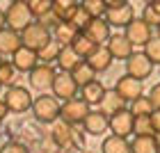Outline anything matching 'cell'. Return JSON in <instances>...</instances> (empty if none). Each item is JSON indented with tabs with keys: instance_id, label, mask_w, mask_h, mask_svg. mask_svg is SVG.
<instances>
[{
	"instance_id": "obj_10",
	"label": "cell",
	"mask_w": 160,
	"mask_h": 153,
	"mask_svg": "<svg viewBox=\"0 0 160 153\" xmlns=\"http://www.w3.org/2000/svg\"><path fill=\"white\" fill-rule=\"evenodd\" d=\"M110 23H108V18L103 16V18H92L89 23L85 25V30H82V34L85 37H89L96 46H105L108 43V39L112 37L110 34Z\"/></svg>"
},
{
	"instance_id": "obj_41",
	"label": "cell",
	"mask_w": 160,
	"mask_h": 153,
	"mask_svg": "<svg viewBox=\"0 0 160 153\" xmlns=\"http://www.w3.org/2000/svg\"><path fill=\"white\" fill-rule=\"evenodd\" d=\"M7 112H9V107H7L5 101H0V123H2V119L7 116Z\"/></svg>"
},
{
	"instance_id": "obj_37",
	"label": "cell",
	"mask_w": 160,
	"mask_h": 153,
	"mask_svg": "<svg viewBox=\"0 0 160 153\" xmlns=\"http://www.w3.org/2000/svg\"><path fill=\"white\" fill-rule=\"evenodd\" d=\"M142 18L147 21V23H149L151 27H153V25L158 27V25H160V14H158V12H156L151 5H147V7H144V14H142Z\"/></svg>"
},
{
	"instance_id": "obj_25",
	"label": "cell",
	"mask_w": 160,
	"mask_h": 153,
	"mask_svg": "<svg viewBox=\"0 0 160 153\" xmlns=\"http://www.w3.org/2000/svg\"><path fill=\"white\" fill-rule=\"evenodd\" d=\"M78 7H80L78 0H53V14L60 21H69L78 12Z\"/></svg>"
},
{
	"instance_id": "obj_48",
	"label": "cell",
	"mask_w": 160,
	"mask_h": 153,
	"mask_svg": "<svg viewBox=\"0 0 160 153\" xmlns=\"http://www.w3.org/2000/svg\"><path fill=\"white\" fill-rule=\"evenodd\" d=\"M158 37H160V25H158Z\"/></svg>"
},
{
	"instance_id": "obj_6",
	"label": "cell",
	"mask_w": 160,
	"mask_h": 153,
	"mask_svg": "<svg viewBox=\"0 0 160 153\" xmlns=\"http://www.w3.org/2000/svg\"><path fill=\"white\" fill-rule=\"evenodd\" d=\"M30 87L34 91H39V94H43V91H48V89H53V82H55V76H57V71L50 67V64H39L34 71H30Z\"/></svg>"
},
{
	"instance_id": "obj_35",
	"label": "cell",
	"mask_w": 160,
	"mask_h": 153,
	"mask_svg": "<svg viewBox=\"0 0 160 153\" xmlns=\"http://www.w3.org/2000/svg\"><path fill=\"white\" fill-rule=\"evenodd\" d=\"M69 21H71V23H73L76 27H80V30H85V25H87V23L92 21V14L87 12L82 5H80V7H78V12H76V14H73V16H71Z\"/></svg>"
},
{
	"instance_id": "obj_32",
	"label": "cell",
	"mask_w": 160,
	"mask_h": 153,
	"mask_svg": "<svg viewBox=\"0 0 160 153\" xmlns=\"http://www.w3.org/2000/svg\"><path fill=\"white\" fill-rule=\"evenodd\" d=\"M16 73H18V69L14 67V62H2V64H0V85L14 87V82H16Z\"/></svg>"
},
{
	"instance_id": "obj_31",
	"label": "cell",
	"mask_w": 160,
	"mask_h": 153,
	"mask_svg": "<svg viewBox=\"0 0 160 153\" xmlns=\"http://www.w3.org/2000/svg\"><path fill=\"white\" fill-rule=\"evenodd\" d=\"M80 5L92 14V18H103L105 14H108V9H110L105 0H82Z\"/></svg>"
},
{
	"instance_id": "obj_5",
	"label": "cell",
	"mask_w": 160,
	"mask_h": 153,
	"mask_svg": "<svg viewBox=\"0 0 160 153\" xmlns=\"http://www.w3.org/2000/svg\"><path fill=\"white\" fill-rule=\"evenodd\" d=\"M89 112H92V105L87 103L82 96L62 101V119L73 123V126L76 123H85V119L89 116Z\"/></svg>"
},
{
	"instance_id": "obj_43",
	"label": "cell",
	"mask_w": 160,
	"mask_h": 153,
	"mask_svg": "<svg viewBox=\"0 0 160 153\" xmlns=\"http://www.w3.org/2000/svg\"><path fill=\"white\" fill-rule=\"evenodd\" d=\"M5 27H7V14H5L2 9H0V32H2Z\"/></svg>"
},
{
	"instance_id": "obj_38",
	"label": "cell",
	"mask_w": 160,
	"mask_h": 153,
	"mask_svg": "<svg viewBox=\"0 0 160 153\" xmlns=\"http://www.w3.org/2000/svg\"><path fill=\"white\" fill-rule=\"evenodd\" d=\"M0 153H30L28 151L25 144H21V142H7L2 149H0Z\"/></svg>"
},
{
	"instance_id": "obj_46",
	"label": "cell",
	"mask_w": 160,
	"mask_h": 153,
	"mask_svg": "<svg viewBox=\"0 0 160 153\" xmlns=\"http://www.w3.org/2000/svg\"><path fill=\"white\" fill-rule=\"evenodd\" d=\"M156 140H158V146H160V133H158V135H156Z\"/></svg>"
},
{
	"instance_id": "obj_29",
	"label": "cell",
	"mask_w": 160,
	"mask_h": 153,
	"mask_svg": "<svg viewBox=\"0 0 160 153\" xmlns=\"http://www.w3.org/2000/svg\"><path fill=\"white\" fill-rule=\"evenodd\" d=\"M60 50H62V43H60V41H55V37H53V41L46 43V46L39 50V60H41L43 64L57 62V57H60Z\"/></svg>"
},
{
	"instance_id": "obj_1",
	"label": "cell",
	"mask_w": 160,
	"mask_h": 153,
	"mask_svg": "<svg viewBox=\"0 0 160 153\" xmlns=\"http://www.w3.org/2000/svg\"><path fill=\"white\" fill-rule=\"evenodd\" d=\"M32 114L37 116L41 123H55L62 119V103L57 96H48V94H39L32 103Z\"/></svg>"
},
{
	"instance_id": "obj_27",
	"label": "cell",
	"mask_w": 160,
	"mask_h": 153,
	"mask_svg": "<svg viewBox=\"0 0 160 153\" xmlns=\"http://www.w3.org/2000/svg\"><path fill=\"white\" fill-rule=\"evenodd\" d=\"M103 153H133V149H130L128 137L110 135V137L103 142Z\"/></svg>"
},
{
	"instance_id": "obj_11",
	"label": "cell",
	"mask_w": 160,
	"mask_h": 153,
	"mask_svg": "<svg viewBox=\"0 0 160 153\" xmlns=\"http://www.w3.org/2000/svg\"><path fill=\"white\" fill-rule=\"evenodd\" d=\"M135 119L137 116L133 114L126 107V110L117 112L114 116H110V130L112 135H121V137H128V135H135Z\"/></svg>"
},
{
	"instance_id": "obj_4",
	"label": "cell",
	"mask_w": 160,
	"mask_h": 153,
	"mask_svg": "<svg viewBox=\"0 0 160 153\" xmlns=\"http://www.w3.org/2000/svg\"><path fill=\"white\" fill-rule=\"evenodd\" d=\"M21 37H23V46L28 48H32V50H39L46 46V43L53 41V34H50V27L48 25H43L41 21H34V23L28 27V30L21 32Z\"/></svg>"
},
{
	"instance_id": "obj_2",
	"label": "cell",
	"mask_w": 160,
	"mask_h": 153,
	"mask_svg": "<svg viewBox=\"0 0 160 153\" xmlns=\"http://www.w3.org/2000/svg\"><path fill=\"white\" fill-rule=\"evenodd\" d=\"M5 14H7V27H12L16 32H23L34 23V14L30 9V2H12Z\"/></svg>"
},
{
	"instance_id": "obj_8",
	"label": "cell",
	"mask_w": 160,
	"mask_h": 153,
	"mask_svg": "<svg viewBox=\"0 0 160 153\" xmlns=\"http://www.w3.org/2000/svg\"><path fill=\"white\" fill-rule=\"evenodd\" d=\"M126 73L133 76V78L144 80V78H149L153 73V62L149 60L147 53H133L126 60Z\"/></svg>"
},
{
	"instance_id": "obj_14",
	"label": "cell",
	"mask_w": 160,
	"mask_h": 153,
	"mask_svg": "<svg viewBox=\"0 0 160 153\" xmlns=\"http://www.w3.org/2000/svg\"><path fill=\"white\" fill-rule=\"evenodd\" d=\"M12 62H14V67L18 69V73H30V71H34L41 64L39 53L32 50V48H28V46H23L16 55H12Z\"/></svg>"
},
{
	"instance_id": "obj_21",
	"label": "cell",
	"mask_w": 160,
	"mask_h": 153,
	"mask_svg": "<svg viewBox=\"0 0 160 153\" xmlns=\"http://www.w3.org/2000/svg\"><path fill=\"white\" fill-rule=\"evenodd\" d=\"M73 123H69V121H64V119H57L53 123V140L57 146H62V149H67L71 142H73Z\"/></svg>"
},
{
	"instance_id": "obj_42",
	"label": "cell",
	"mask_w": 160,
	"mask_h": 153,
	"mask_svg": "<svg viewBox=\"0 0 160 153\" xmlns=\"http://www.w3.org/2000/svg\"><path fill=\"white\" fill-rule=\"evenodd\" d=\"M108 7H121V5H126L128 0H105Z\"/></svg>"
},
{
	"instance_id": "obj_19",
	"label": "cell",
	"mask_w": 160,
	"mask_h": 153,
	"mask_svg": "<svg viewBox=\"0 0 160 153\" xmlns=\"http://www.w3.org/2000/svg\"><path fill=\"white\" fill-rule=\"evenodd\" d=\"M112 53H110V48L108 46H96L94 48V53L87 57V62H89V67L96 71V73H103V71L110 69V64H112Z\"/></svg>"
},
{
	"instance_id": "obj_28",
	"label": "cell",
	"mask_w": 160,
	"mask_h": 153,
	"mask_svg": "<svg viewBox=\"0 0 160 153\" xmlns=\"http://www.w3.org/2000/svg\"><path fill=\"white\" fill-rule=\"evenodd\" d=\"M128 110L135 116H149V114L156 112V105H153V101H151V96H140L128 105Z\"/></svg>"
},
{
	"instance_id": "obj_17",
	"label": "cell",
	"mask_w": 160,
	"mask_h": 153,
	"mask_svg": "<svg viewBox=\"0 0 160 153\" xmlns=\"http://www.w3.org/2000/svg\"><path fill=\"white\" fill-rule=\"evenodd\" d=\"M21 48H23L21 32L12 30V27H5V30L0 32V53L2 55H16Z\"/></svg>"
},
{
	"instance_id": "obj_12",
	"label": "cell",
	"mask_w": 160,
	"mask_h": 153,
	"mask_svg": "<svg viewBox=\"0 0 160 153\" xmlns=\"http://www.w3.org/2000/svg\"><path fill=\"white\" fill-rule=\"evenodd\" d=\"M123 34L133 41V46H147V43L153 39V30H151V25L144 18H135L133 23L126 27Z\"/></svg>"
},
{
	"instance_id": "obj_33",
	"label": "cell",
	"mask_w": 160,
	"mask_h": 153,
	"mask_svg": "<svg viewBox=\"0 0 160 153\" xmlns=\"http://www.w3.org/2000/svg\"><path fill=\"white\" fill-rule=\"evenodd\" d=\"M30 9L34 14V18L41 21L43 16L53 14V0H30Z\"/></svg>"
},
{
	"instance_id": "obj_24",
	"label": "cell",
	"mask_w": 160,
	"mask_h": 153,
	"mask_svg": "<svg viewBox=\"0 0 160 153\" xmlns=\"http://www.w3.org/2000/svg\"><path fill=\"white\" fill-rule=\"evenodd\" d=\"M105 94H108V89L98 82V80H94V82L85 85L82 89H80V96H82L89 105H101V101H103Z\"/></svg>"
},
{
	"instance_id": "obj_16",
	"label": "cell",
	"mask_w": 160,
	"mask_h": 153,
	"mask_svg": "<svg viewBox=\"0 0 160 153\" xmlns=\"http://www.w3.org/2000/svg\"><path fill=\"white\" fill-rule=\"evenodd\" d=\"M105 46L110 48V53H112L114 60H128V57L133 55V48H135L133 41H130L126 34H112Z\"/></svg>"
},
{
	"instance_id": "obj_9",
	"label": "cell",
	"mask_w": 160,
	"mask_h": 153,
	"mask_svg": "<svg viewBox=\"0 0 160 153\" xmlns=\"http://www.w3.org/2000/svg\"><path fill=\"white\" fill-rule=\"evenodd\" d=\"M117 94L121 98H126L128 103H133L135 98H140V96H144V82L140 78H133V76H121L119 80H117Z\"/></svg>"
},
{
	"instance_id": "obj_22",
	"label": "cell",
	"mask_w": 160,
	"mask_h": 153,
	"mask_svg": "<svg viewBox=\"0 0 160 153\" xmlns=\"http://www.w3.org/2000/svg\"><path fill=\"white\" fill-rule=\"evenodd\" d=\"M80 62H85V60L76 53V48H73V46H62L60 57H57V67H60L62 71H69V73H71V71H73Z\"/></svg>"
},
{
	"instance_id": "obj_34",
	"label": "cell",
	"mask_w": 160,
	"mask_h": 153,
	"mask_svg": "<svg viewBox=\"0 0 160 153\" xmlns=\"http://www.w3.org/2000/svg\"><path fill=\"white\" fill-rule=\"evenodd\" d=\"M135 135H158L153 121H151V114L149 116H137L135 119Z\"/></svg>"
},
{
	"instance_id": "obj_18",
	"label": "cell",
	"mask_w": 160,
	"mask_h": 153,
	"mask_svg": "<svg viewBox=\"0 0 160 153\" xmlns=\"http://www.w3.org/2000/svg\"><path fill=\"white\" fill-rule=\"evenodd\" d=\"M80 27H76L71 21H60L55 27H53V37H55V41H60L62 46H71L78 37H80Z\"/></svg>"
},
{
	"instance_id": "obj_44",
	"label": "cell",
	"mask_w": 160,
	"mask_h": 153,
	"mask_svg": "<svg viewBox=\"0 0 160 153\" xmlns=\"http://www.w3.org/2000/svg\"><path fill=\"white\" fill-rule=\"evenodd\" d=\"M149 5H151V7H153V9L160 14V0H153V2H149Z\"/></svg>"
},
{
	"instance_id": "obj_47",
	"label": "cell",
	"mask_w": 160,
	"mask_h": 153,
	"mask_svg": "<svg viewBox=\"0 0 160 153\" xmlns=\"http://www.w3.org/2000/svg\"><path fill=\"white\" fill-rule=\"evenodd\" d=\"M2 62H5V60H2V53H0V64H2Z\"/></svg>"
},
{
	"instance_id": "obj_7",
	"label": "cell",
	"mask_w": 160,
	"mask_h": 153,
	"mask_svg": "<svg viewBox=\"0 0 160 153\" xmlns=\"http://www.w3.org/2000/svg\"><path fill=\"white\" fill-rule=\"evenodd\" d=\"M80 91L78 82L73 80V76L69 71H60L55 76V82H53V96H57L60 101H69V98H76Z\"/></svg>"
},
{
	"instance_id": "obj_15",
	"label": "cell",
	"mask_w": 160,
	"mask_h": 153,
	"mask_svg": "<svg viewBox=\"0 0 160 153\" xmlns=\"http://www.w3.org/2000/svg\"><path fill=\"white\" fill-rule=\"evenodd\" d=\"M82 128H85V133H87V135H92V137H101V135H105V133H108V128H110V116L103 114L101 110H96V112L92 110L89 116L85 119Z\"/></svg>"
},
{
	"instance_id": "obj_50",
	"label": "cell",
	"mask_w": 160,
	"mask_h": 153,
	"mask_svg": "<svg viewBox=\"0 0 160 153\" xmlns=\"http://www.w3.org/2000/svg\"><path fill=\"white\" fill-rule=\"evenodd\" d=\"M144 2H153V0H144Z\"/></svg>"
},
{
	"instance_id": "obj_36",
	"label": "cell",
	"mask_w": 160,
	"mask_h": 153,
	"mask_svg": "<svg viewBox=\"0 0 160 153\" xmlns=\"http://www.w3.org/2000/svg\"><path fill=\"white\" fill-rule=\"evenodd\" d=\"M144 53L149 55V60L153 64H160V37H153L147 46H144Z\"/></svg>"
},
{
	"instance_id": "obj_40",
	"label": "cell",
	"mask_w": 160,
	"mask_h": 153,
	"mask_svg": "<svg viewBox=\"0 0 160 153\" xmlns=\"http://www.w3.org/2000/svg\"><path fill=\"white\" fill-rule=\"evenodd\" d=\"M151 121H153V126H156V130L160 133V110H156L153 114H151Z\"/></svg>"
},
{
	"instance_id": "obj_13",
	"label": "cell",
	"mask_w": 160,
	"mask_h": 153,
	"mask_svg": "<svg viewBox=\"0 0 160 153\" xmlns=\"http://www.w3.org/2000/svg\"><path fill=\"white\" fill-rule=\"evenodd\" d=\"M105 18H108V23H110L112 27H126L135 21V9H133V5L126 2V5H121V7H110L105 14Z\"/></svg>"
},
{
	"instance_id": "obj_20",
	"label": "cell",
	"mask_w": 160,
	"mask_h": 153,
	"mask_svg": "<svg viewBox=\"0 0 160 153\" xmlns=\"http://www.w3.org/2000/svg\"><path fill=\"white\" fill-rule=\"evenodd\" d=\"M128 101L126 98H121L119 94H117V89H112V91H108L105 96H103V101H101V105H98V110L103 112V114H108V116H114L117 112H121V110H126V105Z\"/></svg>"
},
{
	"instance_id": "obj_3",
	"label": "cell",
	"mask_w": 160,
	"mask_h": 153,
	"mask_svg": "<svg viewBox=\"0 0 160 153\" xmlns=\"http://www.w3.org/2000/svg\"><path fill=\"white\" fill-rule=\"evenodd\" d=\"M2 101L7 103L9 112H16V114H23V112H28V110H32V103H34L30 89H25V87H21V85L7 87Z\"/></svg>"
},
{
	"instance_id": "obj_23",
	"label": "cell",
	"mask_w": 160,
	"mask_h": 153,
	"mask_svg": "<svg viewBox=\"0 0 160 153\" xmlns=\"http://www.w3.org/2000/svg\"><path fill=\"white\" fill-rule=\"evenodd\" d=\"M130 149L133 153H160L156 135H135L130 142Z\"/></svg>"
},
{
	"instance_id": "obj_26",
	"label": "cell",
	"mask_w": 160,
	"mask_h": 153,
	"mask_svg": "<svg viewBox=\"0 0 160 153\" xmlns=\"http://www.w3.org/2000/svg\"><path fill=\"white\" fill-rule=\"evenodd\" d=\"M71 76H73V80L78 82V87L80 89H82L85 85H89V82H94V80H96V71H94L92 67H89V62H80L78 67L71 71Z\"/></svg>"
},
{
	"instance_id": "obj_49",
	"label": "cell",
	"mask_w": 160,
	"mask_h": 153,
	"mask_svg": "<svg viewBox=\"0 0 160 153\" xmlns=\"http://www.w3.org/2000/svg\"><path fill=\"white\" fill-rule=\"evenodd\" d=\"M82 153H94V151H82Z\"/></svg>"
},
{
	"instance_id": "obj_45",
	"label": "cell",
	"mask_w": 160,
	"mask_h": 153,
	"mask_svg": "<svg viewBox=\"0 0 160 153\" xmlns=\"http://www.w3.org/2000/svg\"><path fill=\"white\" fill-rule=\"evenodd\" d=\"M9 2H30V0H9Z\"/></svg>"
},
{
	"instance_id": "obj_30",
	"label": "cell",
	"mask_w": 160,
	"mask_h": 153,
	"mask_svg": "<svg viewBox=\"0 0 160 153\" xmlns=\"http://www.w3.org/2000/svg\"><path fill=\"white\" fill-rule=\"evenodd\" d=\"M71 46H73L76 48V53L80 55V57H82V60H87V57H89L92 53H94V48H96V43H94L89 37H85V34L82 32H80V37L73 41V43H71Z\"/></svg>"
},
{
	"instance_id": "obj_39",
	"label": "cell",
	"mask_w": 160,
	"mask_h": 153,
	"mask_svg": "<svg viewBox=\"0 0 160 153\" xmlns=\"http://www.w3.org/2000/svg\"><path fill=\"white\" fill-rule=\"evenodd\" d=\"M149 96L151 101H153V105H156V110H160V82L151 87V91H149Z\"/></svg>"
}]
</instances>
